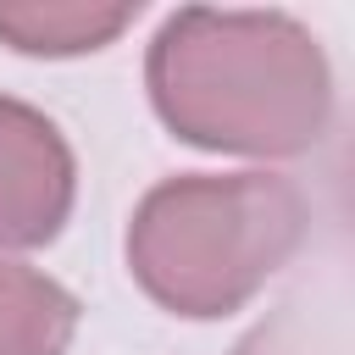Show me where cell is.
I'll use <instances>...</instances> for the list:
<instances>
[{"label":"cell","instance_id":"cell-3","mask_svg":"<svg viewBox=\"0 0 355 355\" xmlns=\"http://www.w3.org/2000/svg\"><path fill=\"white\" fill-rule=\"evenodd\" d=\"M72 211V150L55 122L0 94V250H28L61 233Z\"/></svg>","mask_w":355,"mask_h":355},{"label":"cell","instance_id":"cell-5","mask_svg":"<svg viewBox=\"0 0 355 355\" xmlns=\"http://www.w3.org/2000/svg\"><path fill=\"white\" fill-rule=\"evenodd\" d=\"M133 22V6H83V0H0V39L28 55H78L100 50Z\"/></svg>","mask_w":355,"mask_h":355},{"label":"cell","instance_id":"cell-1","mask_svg":"<svg viewBox=\"0 0 355 355\" xmlns=\"http://www.w3.org/2000/svg\"><path fill=\"white\" fill-rule=\"evenodd\" d=\"M144 78L178 139L233 155H300L333 105L322 44L283 11L189 6L161 22Z\"/></svg>","mask_w":355,"mask_h":355},{"label":"cell","instance_id":"cell-4","mask_svg":"<svg viewBox=\"0 0 355 355\" xmlns=\"http://www.w3.org/2000/svg\"><path fill=\"white\" fill-rule=\"evenodd\" d=\"M78 333V300L22 266V261H0V355H67Z\"/></svg>","mask_w":355,"mask_h":355},{"label":"cell","instance_id":"cell-2","mask_svg":"<svg viewBox=\"0 0 355 355\" xmlns=\"http://www.w3.org/2000/svg\"><path fill=\"white\" fill-rule=\"evenodd\" d=\"M305 239V194L272 172H194L155 183L128 227V266L178 316L239 311Z\"/></svg>","mask_w":355,"mask_h":355}]
</instances>
